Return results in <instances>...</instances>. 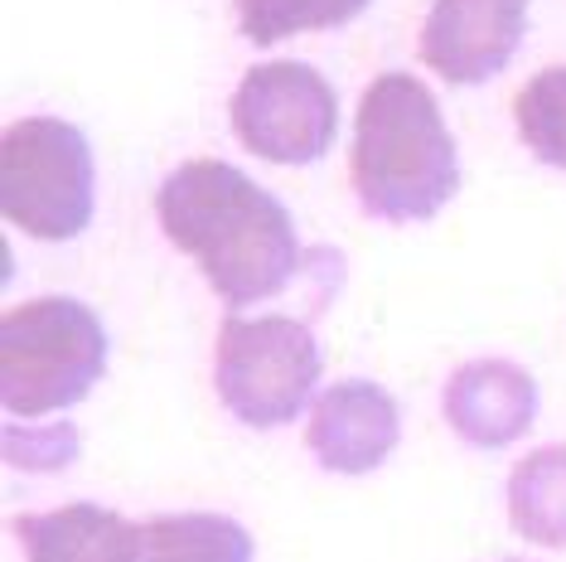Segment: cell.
<instances>
[{"mask_svg":"<svg viewBox=\"0 0 566 562\" xmlns=\"http://www.w3.org/2000/svg\"><path fill=\"white\" fill-rule=\"evenodd\" d=\"M156 219L199 262L213 296L238 305L281 296L301 272V238L272 189L228 160H185L156 189Z\"/></svg>","mask_w":566,"mask_h":562,"instance_id":"6da1fadb","label":"cell"},{"mask_svg":"<svg viewBox=\"0 0 566 562\" xmlns=\"http://www.w3.org/2000/svg\"><path fill=\"white\" fill-rule=\"evenodd\" d=\"M358 209L382 223H427L455 199L460 156L431 87L411 73H378L364 87L349 150Z\"/></svg>","mask_w":566,"mask_h":562,"instance_id":"7a4b0ae2","label":"cell"},{"mask_svg":"<svg viewBox=\"0 0 566 562\" xmlns=\"http://www.w3.org/2000/svg\"><path fill=\"white\" fill-rule=\"evenodd\" d=\"M107 374V330L73 296H34L0 321V398L10 417L73 407Z\"/></svg>","mask_w":566,"mask_h":562,"instance_id":"3957f363","label":"cell"},{"mask_svg":"<svg viewBox=\"0 0 566 562\" xmlns=\"http://www.w3.org/2000/svg\"><path fill=\"white\" fill-rule=\"evenodd\" d=\"M319 340L295 315H228L213 340V388L242 427H286L315 398Z\"/></svg>","mask_w":566,"mask_h":562,"instance_id":"277c9868","label":"cell"},{"mask_svg":"<svg viewBox=\"0 0 566 562\" xmlns=\"http://www.w3.org/2000/svg\"><path fill=\"white\" fill-rule=\"evenodd\" d=\"M93 146L73 122L24 117L0 140V209L20 233L69 242L93 223Z\"/></svg>","mask_w":566,"mask_h":562,"instance_id":"5b68a950","label":"cell"},{"mask_svg":"<svg viewBox=\"0 0 566 562\" xmlns=\"http://www.w3.org/2000/svg\"><path fill=\"white\" fill-rule=\"evenodd\" d=\"M238 140L272 165H315L339 126V97L301 59L252 63L228 102Z\"/></svg>","mask_w":566,"mask_h":562,"instance_id":"8992f818","label":"cell"},{"mask_svg":"<svg viewBox=\"0 0 566 562\" xmlns=\"http://www.w3.org/2000/svg\"><path fill=\"white\" fill-rule=\"evenodd\" d=\"M527 30V0H431L421 24V63L455 87L509 69Z\"/></svg>","mask_w":566,"mask_h":562,"instance_id":"52a82bcc","label":"cell"},{"mask_svg":"<svg viewBox=\"0 0 566 562\" xmlns=\"http://www.w3.org/2000/svg\"><path fill=\"white\" fill-rule=\"evenodd\" d=\"M402 441V413L373 378H339L311 403L305 446L329 476H368Z\"/></svg>","mask_w":566,"mask_h":562,"instance_id":"ba28073f","label":"cell"},{"mask_svg":"<svg viewBox=\"0 0 566 562\" xmlns=\"http://www.w3.org/2000/svg\"><path fill=\"white\" fill-rule=\"evenodd\" d=\"M441 417L460 441L499 451L537 422V383L513 360H470L446 378Z\"/></svg>","mask_w":566,"mask_h":562,"instance_id":"9c48e42d","label":"cell"},{"mask_svg":"<svg viewBox=\"0 0 566 562\" xmlns=\"http://www.w3.org/2000/svg\"><path fill=\"white\" fill-rule=\"evenodd\" d=\"M10 533L30 562H132L136 523L102 504H59L44 514H15Z\"/></svg>","mask_w":566,"mask_h":562,"instance_id":"30bf717a","label":"cell"},{"mask_svg":"<svg viewBox=\"0 0 566 562\" xmlns=\"http://www.w3.org/2000/svg\"><path fill=\"white\" fill-rule=\"evenodd\" d=\"M256 543L228 514H165L136 523L132 562H252Z\"/></svg>","mask_w":566,"mask_h":562,"instance_id":"8fae6325","label":"cell"},{"mask_svg":"<svg viewBox=\"0 0 566 562\" xmlns=\"http://www.w3.org/2000/svg\"><path fill=\"white\" fill-rule=\"evenodd\" d=\"M509 523L533 548H566V441L537 446L509 470Z\"/></svg>","mask_w":566,"mask_h":562,"instance_id":"7c38bea8","label":"cell"},{"mask_svg":"<svg viewBox=\"0 0 566 562\" xmlns=\"http://www.w3.org/2000/svg\"><path fill=\"white\" fill-rule=\"evenodd\" d=\"M513 122H518V140L533 150V160L566 170V63L543 69L513 97Z\"/></svg>","mask_w":566,"mask_h":562,"instance_id":"4fadbf2b","label":"cell"},{"mask_svg":"<svg viewBox=\"0 0 566 562\" xmlns=\"http://www.w3.org/2000/svg\"><path fill=\"white\" fill-rule=\"evenodd\" d=\"M368 0H238V30L252 44H276L301 30H339L364 15Z\"/></svg>","mask_w":566,"mask_h":562,"instance_id":"5bb4252c","label":"cell"},{"mask_svg":"<svg viewBox=\"0 0 566 562\" xmlns=\"http://www.w3.org/2000/svg\"><path fill=\"white\" fill-rule=\"evenodd\" d=\"M78 456V427L54 422V427H20L6 422V461L20 470H59Z\"/></svg>","mask_w":566,"mask_h":562,"instance_id":"9a60e30c","label":"cell"}]
</instances>
